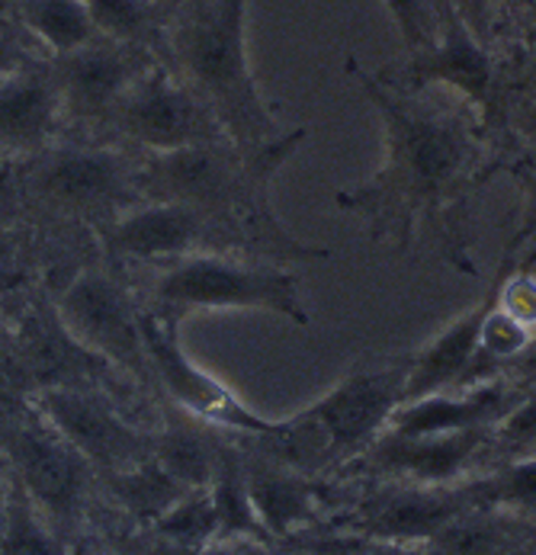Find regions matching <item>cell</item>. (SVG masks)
<instances>
[{
    "label": "cell",
    "mask_w": 536,
    "mask_h": 555,
    "mask_svg": "<svg viewBox=\"0 0 536 555\" xmlns=\"http://www.w3.org/2000/svg\"><path fill=\"white\" fill-rule=\"evenodd\" d=\"M154 527L161 537H167L180 550H193V546L216 540L219 527H216V507H213L209 488L187 491L164 517L154 520Z\"/></svg>",
    "instance_id": "d4e9b609"
},
{
    "label": "cell",
    "mask_w": 536,
    "mask_h": 555,
    "mask_svg": "<svg viewBox=\"0 0 536 555\" xmlns=\"http://www.w3.org/2000/svg\"><path fill=\"white\" fill-rule=\"evenodd\" d=\"M344 555H444L434 543H392V540H370L357 537Z\"/></svg>",
    "instance_id": "836d02e7"
},
{
    "label": "cell",
    "mask_w": 536,
    "mask_h": 555,
    "mask_svg": "<svg viewBox=\"0 0 536 555\" xmlns=\"http://www.w3.org/2000/svg\"><path fill=\"white\" fill-rule=\"evenodd\" d=\"M149 309L174 321L193 312H270L299 327L311 324L299 273L286 270V263L241 260L231 254H190L157 263Z\"/></svg>",
    "instance_id": "277c9868"
},
{
    "label": "cell",
    "mask_w": 536,
    "mask_h": 555,
    "mask_svg": "<svg viewBox=\"0 0 536 555\" xmlns=\"http://www.w3.org/2000/svg\"><path fill=\"white\" fill-rule=\"evenodd\" d=\"M55 315L97 360L149 373L139 306L129 289L106 270H77L55 299Z\"/></svg>",
    "instance_id": "ba28073f"
},
{
    "label": "cell",
    "mask_w": 536,
    "mask_h": 555,
    "mask_svg": "<svg viewBox=\"0 0 536 555\" xmlns=\"http://www.w3.org/2000/svg\"><path fill=\"white\" fill-rule=\"evenodd\" d=\"M10 3H13V0H0V16L7 13V7H10Z\"/></svg>",
    "instance_id": "e575fe53"
},
{
    "label": "cell",
    "mask_w": 536,
    "mask_h": 555,
    "mask_svg": "<svg viewBox=\"0 0 536 555\" xmlns=\"http://www.w3.org/2000/svg\"><path fill=\"white\" fill-rule=\"evenodd\" d=\"M209 498L216 507V540H234V537H251V540H270L267 530L257 520V511L247 494L244 466L222 450L219 469L209 481Z\"/></svg>",
    "instance_id": "603a6c76"
},
{
    "label": "cell",
    "mask_w": 536,
    "mask_h": 555,
    "mask_svg": "<svg viewBox=\"0 0 536 555\" xmlns=\"http://www.w3.org/2000/svg\"><path fill=\"white\" fill-rule=\"evenodd\" d=\"M234 241H251L231 222L187 203H136L106 225L103 244L123 260L170 263L190 254H231Z\"/></svg>",
    "instance_id": "9c48e42d"
},
{
    "label": "cell",
    "mask_w": 536,
    "mask_h": 555,
    "mask_svg": "<svg viewBox=\"0 0 536 555\" xmlns=\"http://www.w3.org/2000/svg\"><path fill=\"white\" fill-rule=\"evenodd\" d=\"M139 327H142L149 373L157 376L164 392L180 408H187L193 417H200L206 424L226 427L234 434H247V437L273 434L277 421H267L257 411H251L226 383H219L216 376H209L203 366H196L187 357V350L180 347L174 318L161 315L149 306H139Z\"/></svg>",
    "instance_id": "52a82bcc"
},
{
    "label": "cell",
    "mask_w": 536,
    "mask_h": 555,
    "mask_svg": "<svg viewBox=\"0 0 536 555\" xmlns=\"http://www.w3.org/2000/svg\"><path fill=\"white\" fill-rule=\"evenodd\" d=\"M13 3H16L20 29L33 39V46L46 59H62L100 36L84 0H13Z\"/></svg>",
    "instance_id": "ffe728a7"
},
{
    "label": "cell",
    "mask_w": 536,
    "mask_h": 555,
    "mask_svg": "<svg viewBox=\"0 0 536 555\" xmlns=\"http://www.w3.org/2000/svg\"><path fill=\"white\" fill-rule=\"evenodd\" d=\"M524 386L508 373L454 386L434 396L401 401L388 417L392 434L424 437V434H460V430H492L511 404L521 398Z\"/></svg>",
    "instance_id": "9a60e30c"
},
{
    "label": "cell",
    "mask_w": 536,
    "mask_h": 555,
    "mask_svg": "<svg viewBox=\"0 0 536 555\" xmlns=\"http://www.w3.org/2000/svg\"><path fill=\"white\" fill-rule=\"evenodd\" d=\"M475 507H498L536 520V456L495 463L488 473L465 478Z\"/></svg>",
    "instance_id": "7402d4cb"
},
{
    "label": "cell",
    "mask_w": 536,
    "mask_h": 555,
    "mask_svg": "<svg viewBox=\"0 0 536 555\" xmlns=\"http://www.w3.org/2000/svg\"><path fill=\"white\" fill-rule=\"evenodd\" d=\"M383 7L388 10L408 55L424 52L427 46H434L437 29H441L434 0H383Z\"/></svg>",
    "instance_id": "f1b7e54d"
},
{
    "label": "cell",
    "mask_w": 536,
    "mask_h": 555,
    "mask_svg": "<svg viewBox=\"0 0 536 555\" xmlns=\"http://www.w3.org/2000/svg\"><path fill=\"white\" fill-rule=\"evenodd\" d=\"M152 3H154V0H152Z\"/></svg>",
    "instance_id": "8d00e7d4"
},
{
    "label": "cell",
    "mask_w": 536,
    "mask_h": 555,
    "mask_svg": "<svg viewBox=\"0 0 536 555\" xmlns=\"http://www.w3.org/2000/svg\"><path fill=\"white\" fill-rule=\"evenodd\" d=\"M492 430H460V434H424L405 437L383 430L370 450L357 460L360 469L395 481L418 485H457L469 478L472 466L488 453Z\"/></svg>",
    "instance_id": "5bb4252c"
},
{
    "label": "cell",
    "mask_w": 536,
    "mask_h": 555,
    "mask_svg": "<svg viewBox=\"0 0 536 555\" xmlns=\"http://www.w3.org/2000/svg\"><path fill=\"white\" fill-rule=\"evenodd\" d=\"M498 283H501V263L492 276V286L485 296L469 306L465 312L454 318L441 334H434L427 344L411 350V370H408V386H405V401L434 396L444 389L462 386L472 373L475 353H478V334L482 321L498 302Z\"/></svg>",
    "instance_id": "e0dca14e"
},
{
    "label": "cell",
    "mask_w": 536,
    "mask_h": 555,
    "mask_svg": "<svg viewBox=\"0 0 536 555\" xmlns=\"http://www.w3.org/2000/svg\"><path fill=\"white\" fill-rule=\"evenodd\" d=\"M251 0H180L161 29L170 68L190 83L244 155L270 152L286 132L247 59Z\"/></svg>",
    "instance_id": "7a4b0ae2"
},
{
    "label": "cell",
    "mask_w": 536,
    "mask_h": 555,
    "mask_svg": "<svg viewBox=\"0 0 536 555\" xmlns=\"http://www.w3.org/2000/svg\"><path fill=\"white\" fill-rule=\"evenodd\" d=\"M521 190H524V206L518 216V229L505 250L518 257V267H536V177H524Z\"/></svg>",
    "instance_id": "1f68e13d"
},
{
    "label": "cell",
    "mask_w": 536,
    "mask_h": 555,
    "mask_svg": "<svg viewBox=\"0 0 536 555\" xmlns=\"http://www.w3.org/2000/svg\"><path fill=\"white\" fill-rule=\"evenodd\" d=\"M113 476V491L116 498L142 520H157L164 517L187 491V485H180L177 478L170 476L154 456L142 460L139 466L132 469H123V473H110Z\"/></svg>",
    "instance_id": "cb8c5ba5"
},
{
    "label": "cell",
    "mask_w": 536,
    "mask_h": 555,
    "mask_svg": "<svg viewBox=\"0 0 536 555\" xmlns=\"http://www.w3.org/2000/svg\"><path fill=\"white\" fill-rule=\"evenodd\" d=\"M498 306L521 324L536 331V270L518 267V257L505 250L501 257V283H498Z\"/></svg>",
    "instance_id": "f546056e"
},
{
    "label": "cell",
    "mask_w": 536,
    "mask_h": 555,
    "mask_svg": "<svg viewBox=\"0 0 536 555\" xmlns=\"http://www.w3.org/2000/svg\"><path fill=\"white\" fill-rule=\"evenodd\" d=\"M65 122L62 96L46 62L0 78V155H39Z\"/></svg>",
    "instance_id": "2e32d148"
},
{
    "label": "cell",
    "mask_w": 536,
    "mask_h": 555,
    "mask_svg": "<svg viewBox=\"0 0 536 555\" xmlns=\"http://www.w3.org/2000/svg\"><path fill=\"white\" fill-rule=\"evenodd\" d=\"M145 155L177 152L206 142H231L209 103L170 68L154 62L116 103L106 119Z\"/></svg>",
    "instance_id": "8992f818"
},
{
    "label": "cell",
    "mask_w": 536,
    "mask_h": 555,
    "mask_svg": "<svg viewBox=\"0 0 536 555\" xmlns=\"http://www.w3.org/2000/svg\"><path fill=\"white\" fill-rule=\"evenodd\" d=\"M447 3L482 46L498 52L505 33V0H447Z\"/></svg>",
    "instance_id": "4dcf8cb0"
},
{
    "label": "cell",
    "mask_w": 536,
    "mask_h": 555,
    "mask_svg": "<svg viewBox=\"0 0 536 555\" xmlns=\"http://www.w3.org/2000/svg\"><path fill=\"white\" fill-rule=\"evenodd\" d=\"M3 447L26 494L55 520H72L84 494V456L52 424H3Z\"/></svg>",
    "instance_id": "4fadbf2b"
},
{
    "label": "cell",
    "mask_w": 536,
    "mask_h": 555,
    "mask_svg": "<svg viewBox=\"0 0 536 555\" xmlns=\"http://www.w3.org/2000/svg\"><path fill=\"white\" fill-rule=\"evenodd\" d=\"M39 414L87 463L123 473L149 460V440L119 417L106 398L80 386H49L39 392Z\"/></svg>",
    "instance_id": "7c38bea8"
},
{
    "label": "cell",
    "mask_w": 536,
    "mask_h": 555,
    "mask_svg": "<svg viewBox=\"0 0 536 555\" xmlns=\"http://www.w3.org/2000/svg\"><path fill=\"white\" fill-rule=\"evenodd\" d=\"M26 193L33 203L84 222H113L142 203L136 190V164L113 149L49 145L29 158Z\"/></svg>",
    "instance_id": "5b68a950"
},
{
    "label": "cell",
    "mask_w": 536,
    "mask_h": 555,
    "mask_svg": "<svg viewBox=\"0 0 536 555\" xmlns=\"http://www.w3.org/2000/svg\"><path fill=\"white\" fill-rule=\"evenodd\" d=\"M408 370L411 350L357 360L337 386L311 401L306 411L277 421L273 434L254 437L260 453L311 478L337 466H354L405 401Z\"/></svg>",
    "instance_id": "3957f363"
},
{
    "label": "cell",
    "mask_w": 536,
    "mask_h": 555,
    "mask_svg": "<svg viewBox=\"0 0 536 555\" xmlns=\"http://www.w3.org/2000/svg\"><path fill=\"white\" fill-rule=\"evenodd\" d=\"M534 270H536V267H534Z\"/></svg>",
    "instance_id": "d590c367"
},
{
    "label": "cell",
    "mask_w": 536,
    "mask_h": 555,
    "mask_svg": "<svg viewBox=\"0 0 536 555\" xmlns=\"http://www.w3.org/2000/svg\"><path fill=\"white\" fill-rule=\"evenodd\" d=\"M475 507L465 478L457 485H418L383 478L367 498L357 501L350 527L357 537L392 543H431L447 524Z\"/></svg>",
    "instance_id": "30bf717a"
},
{
    "label": "cell",
    "mask_w": 536,
    "mask_h": 555,
    "mask_svg": "<svg viewBox=\"0 0 536 555\" xmlns=\"http://www.w3.org/2000/svg\"><path fill=\"white\" fill-rule=\"evenodd\" d=\"M347 75L380 116L383 164L367 183L341 190L337 209L360 219L377 247L405 254L427 235L447 263L475 273L469 209L482 186L505 170L482 116L454 93L441 103L434 90H398L354 55Z\"/></svg>",
    "instance_id": "6da1fadb"
},
{
    "label": "cell",
    "mask_w": 536,
    "mask_h": 555,
    "mask_svg": "<svg viewBox=\"0 0 536 555\" xmlns=\"http://www.w3.org/2000/svg\"><path fill=\"white\" fill-rule=\"evenodd\" d=\"M0 550L3 555H62L55 537L33 514L29 494H13L0 517Z\"/></svg>",
    "instance_id": "4316f807"
},
{
    "label": "cell",
    "mask_w": 536,
    "mask_h": 555,
    "mask_svg": "<svg viewBox=\"0 0 536 555\" xmlns=\"http://www.w3.org/2000/svg\"><path fill=\"white\" fill-rule=\"evenodd\" d=\"M152 456L187 488H209L222 460L213 440L200 427L183 421H170L164 427V434L154 440Z\"/></svg>",
    "instance_id": "44dd1931"
},
{
    "label": "cell",
    "mask_w": 536,
    "mask_h": 555,
    "mask_svg": "<svg viewBox=\"0 0 536 555\" xmlns=\"http://www.w3.org/2000/svg\"><path fill=\"white\" fill-rule=\"evenodd\" d=\"M534 520L498 507H469L431 543L444 555H518L531 540Z\"/></svg>",
    "instance_id": "d6986e66"
},
{
    "label": "cell",
    "mask_w": 536,
    "mask_h": 555,
    "mask_svg": "<svg viewBox=\"0 0 536 555\" xmlns=\"http://www.w3.org/2000/svg\"><path fill=\"white\" fill-rule=\"evenodd\" d=\"M244 481L267 537H290L308 527L321 511V488L315 478L267 453L244 466Z\"/></svg>",
    "instance_id": "ac0fdd59"
},
{
    "label": "cell",
    "mask_w": 536,
    "mask_h": 555,
    "mask_svg": "<svg viewBox=\"0 0 536 555\" xmlns=\"http://www.w3.org/2000/svg\"><path fill=\"white\" fill-rule=\"evenodd\" d=\"M154 62L145 46L113 42L97 36L62 59H49L52 78L62 96L65 119L75 122H100L110 119L126 90L142 78Z\"/></svg>",
    "instance_id": "8fae6325"
},
{
    "label": "cell",
    "mask_w": 536,
    "mask_h": 555,
    "mask_svg": "<svg viewBox=\"0 0 536 555\" xmlns=\"http://www.w3.org/2000/svg\"><path fill=\"white\" fill-rule=\"evenodd\" d=\"M97 33L113 42L145 46L157 29L152 0H84Z\"/></svg>",
    "instance_id": "484cf974"
},
{
    "label": "cell",
    "mask_w": 536,
    "mask_h": 555,
    "mask_svg": "<svg viewBox=\"0 0 536 555\" xmlns=\"http://www.w3.org/2000/svg\"><path fill=\"white\" fill-rule=\"evenodd\" d=\"M26 42H33V39L20 29V23L13 26L7 16H0V78L13 75V72L26 68L33 62H42Z\"/></svg>",
    "instance_id": "d6a6232c"
},
{
    "label": "cell",
    "mask_w": 536,
    "mask_h": 555,
    "mask_svg": "<svg viewBox=\"0 0 536 555\" xmlns=\"http://www.w3.org/2000/svg\"><path fill=\"white\" fill-rule=\"evenodd\" d=\"M488 453H498V463L536 456V386H524L511 411L492 427Z\"/></svg>",
    "instance_id": "83f0119b"
}]
</instances>
